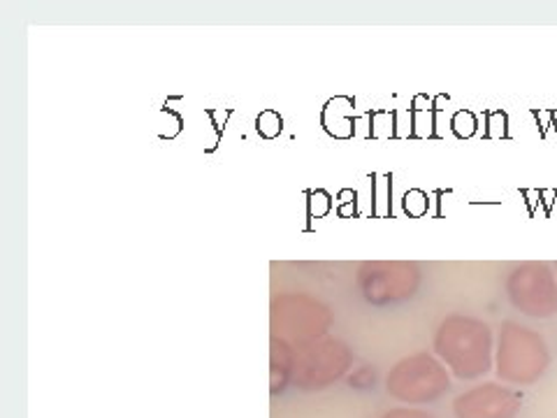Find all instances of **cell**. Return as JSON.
Segmentation results:
<instances>
[{
    "label": "cell",
    "instance_id": "6da1fadb",
    "mask_svg": "<svg viewBox=\"0 0 557 418\" xmlns=\"http://www.w3.org/2000/svg\"><path fill=\"white\" fill-rule=\"evenodd\" d=\"M437 354L462 379H474L491 370V330L474 319L453 317L440 328Z\"/></svg>",
    "mask_w": 557,
    "mask_h": 418
},
{
    "label": "cell",
    "instance_id": "3957f363",
    "mask_svg": "<svg viewBox=\"0 0 557 418\" xmlns=\"http://www.w3.org/2000/svg\"><path fill=\"white\" fill-rule=\"evenodd\" d=\"M386 383L388 393L399 403L423 405L448 391V374L442 362L428 354H418L397 362Z\"/></svg>",
    "mask_w": 557,
    "mask_h": 418
},
{
    "label": "cell",
    "instance_id": "52a82bcc",
    "mask_svg": "<svg viewBox=\"0 0 557 418\" xmlns=\"http://www.w3.org/2000/svg\"><path fill=\"white\" fill-rule=\"evenodd\" d=\"M381 418H434V416L421 409H393L388 414H383Z\"/></svg>",
    "mask_w": 557,
    "mask_h": 418
},
{
    "label": "cell",
    "instance_id": "277c9868",
    "mask_svg": "<svg viewBox=\"0 0 557 418\" xmlns=\"http://www.w3.org/2000/svg\"><path fill=\"white\" fill-rule=\"evenodd\" d=\"M513 305L528 317H550L557 311V282L546 266L528 263L509 276Z\"/></svg>",
    "mask_w": 557,
    "mask_h": 418
},
{
    "label": "cell",
    "instance_id": "8992f818",
    "mask_svg": "<svg viewBox=\"0 0 557 418\" xmlns=\"http://www.w3.org/2000/svg\"><path fill=\"white\" fill-rule=\"evenodd\" d=\"M346 354L337 344L319 346L317 352H309L295 370V379L302 389H325L327 383L337 381L346 370Z\"/></svg>",
    "mask_w": 557,
    "mask_h": 418
},
{
    "label": "cell",
    "instance_id": "5b68a950",
    "mask_svg": "<svg viewBox=\"0 0 557 418\" xmlns=\"http://www.w3.org/2000/svg\"><path fill=\"white\" fill-rule=\"evenodd\" d=\"M456 418H516L520 411V397L497 383H483L462 393L453 403Z\"/></svg>",
    "mask_w": 557,
    "mask_h": 418
},
{
    "label": "cell",
    "instance_id": "7a4b0ae2",
    "mask_svg": "<svg viewBox=\"0 0 557 418\" xmlns=\"http://www.w3.org/2000/svg\"><path fill=\"white\" fill-rule=\"evenodd\" d=\"M550 356L542 337L516 323L504 325L497 352V372L504 381L530 386L546 374Z\"/></svg>",
    "mask_w": 557,
    "mask_h": 418
}]
</instances>
